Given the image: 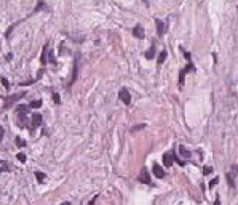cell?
<instances>
[{
  "mask_svg": "<svg viewBox=\"0 0 238 205\" xmlns=\"http://www.w3.org/2000/svg\"><path fill=\"white\" fill-rule=\"evenodd\" d=\"M78 67H80V55L75 56V63H74V74L72 77H70V84L69 85H74V82L77 80V77H78Z\"/></svg>",
  "mask_w": 238,
  "mask_h": 205,
  "instance_id": "3",
  "label": "cell"
},
{
  "mask_svg": "<svg viewBox=\"0 0 238 205\" xmlns=\"http://www.w3.org/2000/svg\"><path fill=\"white\" fill-rule=\"evenodd\" d=\"M16 157H18V160H19V162H23V163L26 162V154L19 152V154H16Z\"/></svg>",
  "mask_w": 238,
  "mask_h": 205,
  "instance_id": "18",
  "label": "cell"
},
{
  "mask_svg": "<svg viewBox=\"0 0 238 205\" xmlns=\"http://www.w3.org/2000/svg\"><path fill=\"white\" fill-rule=\"evenodd\" d=\"M133 34H134V37H138V38H144V29H142V26L141 24H136L134 26V29H133Z\"/></svg>",
  "mask_w": 238,
  "mask_h": 205,
  "instance_id": "9",
  "label": "cell"
},
{
  "mask_svg": "<svg viewBox=\"0 0 238 205\" xmlns=\"http://www.w3.org/2000/svg\"><path fill=\"white\" fill-rule=\"evenodd\" d=\"M3 135H5V128H3L2 125H0V141L3 139Z\"/></svg>",
  "mask_w": 238,
  "mask_h": 205,
  "instance_id": "24",
  "label": "cell"
},
{
  "mask_svg": "<svg viewBox=\"0 0 238 205\" xmlns=\"http://www.w3.org/2000/svg\"><path fill=\"white\" fill-rule=\"evenodd\" d=\"M153 175L157 178H165V170H163L160 165H153Z\"/></svg>",
  "mask_w": 238,
  "mask_h": 205,
  "instance_id": "10",
  "label": "cell"
},
{
  "mask_svg": "<svg viewBox=\"0 0 238 205\" xmlns=\"http://www.w3.org/2000/svg\"><path fill=\"white\" fill-rule=\"evenodd\" d=\"M214 205H219V195H218V199H216V202H214Z\"/></svg>",
  "mask_w": 238,
  "mask_h": 205,
  "instance_id": "26",
  "label": "cell"
},
{
  "mask_svg": "<svg viewBox=\"0 0 238 205\" xmlns=\"http://www.w3.org/2000/svg\"><path fill=\"white\" fill-rule=\"evenodd\" d=\"M225 176H227V181H228V186H230V188H235V181H233V175H232V173H227V175H225Z\"/></svg>",
  "mask_w": 238,
  "mask_h": 205,
  "instance_id": "16",
  "label": "cell"
},
{
  "mask_svg": "<svg viewBox=\"0 0 238 205\" xmlns=\"http://www.w3.org/2000/svg\"><path fill=\"white\" fill-rule=\"evenodd\" d=\"M42 122H43V119H42L40 114H32L31 115V122H29V128H31V130L37 128V127L42 125Z\"/></svg>",
  "mask_w": 238,
  "mask_h": 205,
  "instance_id": "2",
  "label": "cell"
},
{
  "mask_svg": "<svg viewBox=\"0 0 238 205\" xmlns=\"http://www.w3.org/2000/svg\"><path fill=\"white\" fill-rule=\"evenodd\" d=\"M42 106V99H35V101H32V103H29V108L31 109H38Z\"/></svg>",
  "mask_w": 238,
  "mask_h": 205,
  "instance_id": "14",
  "label": "cell"
},
{
  "mask_svg": "<svg viewBox=\"0 0 238 205\" xmlns=\"http://www.w3.org/2000/svg\"><path fill=\"white\" fill-rule=\"evenodd\" d=\"M61 205H72V204H70V202H62Z\"/></svg>",
  "mask_w": 238,
  "mask_h": 205,
  "instance_id": "27",
  "label": "cell"
},
{
  "mask_svg": "<svg viewBox=\"0 0 238 205\" xmlns=\"http://www.w3.org/2000/svg\"><path fill=\"white\" fill-rule=\"evenodd\" d=\"M173 162H174V152H166L163 156V165L165 167H171Z\"/></svg>",
  "mask_w": 238,
  "mask_h": 205,
  "instance_id": "6",
  "label": "cell"
},
{
  "mask_svg": "<svg viewBox=\"0 0 238 205\" xmlns=\"http://www.w3.org/2000/svg\"><path fill=\"white\" fill-rule=\"evenodd\" d=\"M213 171V167H209V165H206V167H203V175L205 176H208V175Z\"/></svg>",
  "mask_w": 238,
  "mask_h": 205,
  "instance_id": "17",
  "label": "cell"
},
{
  "mask_svg": "<svg viewBox=\"0 0 238 205\" xmlns=\"http://www.w3.org/2000/svg\"><path fill=\"white\" fill-rule=\"evenodd\" d=\"M18 125L19 127H26L27 125V114L26 112H23V111H18Z\"/></svg>",
  "mask_w": 238,
  "mask_h": 205,
  "instance_id": "5",
  "label": "cell"
},
{
  "mask_svg": "<svg viewBox=\"0 0 238 205\" xmlns=\"http://www.w3.org/2000/svg\"><path fill=\"white\" fill-rule=\"evenodd\" d=\"M145 58H147V59H152L153 58V56H155V45H152V47H150V48H149L147 50V51H145Z\"/></svg>",
  "mask_w": 238,
  "mask_h": 205,
  "instance_id": "11",
  "label": "cell"
},
{
  "mask_svg": "<svg viewBox=\"0 0 238 205\" xmlns=\"http://www.w3.org/2000/svg\"><path fill=\"white\" fill-rule=\"evenodd\" d=\"M155 24H157V34L162 37V35L165 34V31H166V24L163 21H160V19H155Z\"/></svg>",
  "mask_w": 238,
  "mask_h": 205,
  "instance_id": "8",
  "label": "cell"
},
{
  "mask_svg": "<svg viewBox=\"0 0 238 205\" xmlns=\"http://www.w3.org/2000/svg\"><path fill=\"white\" fill-rule=\"evenodd\" d=\"M96 199H98V195H94V197H93V199H91V200H90V205H94V202H96Z\"/></svg>",
  "mask_w": 238,
  "mask_h": 205,
  "instance_id": "25",
  "label": "cell"
},
{
  "mask_svg": "<svg viewBox=\"0 0 238 205\" xmlns=\"http://www.w3.org/2000/svg\"><path fill=\"white\" fill-rule=\"evenodd\" d=\"M218 181H219V178H213V180L209 181V189H211V188H214V186L218 184Z\"/></svg>",
  "mask_w": 238,
  "mask_h": 205,
  "instance_id": "21",
  "label": "cell"
},
{
  "mask_svg": "<svg viewBox=\"0 0 238 205\" xmlns=\"http://www.w3.org/2000/svg\"><path fill=\"white\" fill-rule=\"evenodd\" d=\"M2 84H3V87L7 88V90H8V88H10V82H8L7 79H2Z\"/></svg>",
  "mask_w": 238,
  "mask_h": 205,
  "instance_id": "23",
  "label": "cell"
},
{
  "mask_svg": "<svg viewBox=\"0 0 238 205\" xmlns=\"http://www.w3.org/2000/svg\"><path fill=\"white\" fill-rule=\"evenodd\" d=\"M142 128H145V123H141V125L133 127V128H131V132H138V130H142Z\"/></svg>",
  "mask_w": 238,
  "mask_h": 205,
  "instance_id": "20",
  "label": "cell"
},
{
  "mask_svg": "<svg viewBox=\"0 0 238 205\" xmlns=\"http://www.w3.org/2000/svg\"><path fill=\"white\" fill-rule=\"evenodd\" d=\"M179 151H181V154H182V157H185V159H190V157H192L190 151L185 149V146H179Z\"/></svg>",
  "mask_w": 238,
  "mask_h": 205,
  "instance_id": "12",
  "label": "cell"
},
{
  "mask_svg": "<svg viewBox=\"0 0 238 205\" xmlns=\"http://www.w3.org/2000/svg\"><path fill=\"white\" fill-rule=\"evenodd\" d=\"M16 144L19 147H24L26 146V141H24V139H21V138H16Z\"/></svg>",
  "mask_w": 238,
  "mask_h": 205,
  "instance_id": "19",
  "label": "cell"
},
{
  "mask_svg": "<svg viewBox=\"0 0 238 205\" xmlns=\"http://www.w3.org/2000/svg\"><path fill=\"white\" fill-rule=\"evenodd\" d=\"M26 96V91H19V93H14V95H11V96H8L7 99H5V104H3V108L5 109H8V108H11V106L16 103V101H19L21 98H24Z\"/></svg>",
  "mask_w": 238,
  "mask_h": 205,
  "instance_id": "1",
  "label": "cell"
},
{
  "mask_svg": "<svg viewBox=\"0 0 238 205\" xmlns=\"http://www.w3.org/2000/svg\"><path fill=\"white\" fill-rule=\"evenodd\" d=\"M53 101H55L56 104H59V101H61V98H59V95H58V93H55V95H53Z\"/></svg>",
  "mask_w": 238,
  "mask_h": 205,
  "instance_id": "22",
  "label": "cell"
},
{
  "mask_svg": "<svg viewBox=\"0 0 238 205\" xmlns=\"http://www.w3.org/2000/svg\"><path fill=\"white\" fill-rule=\"evenodd\" d=\"M166 56H168V53H166L165 50H163V51L160 53V56H158V66H162V64L166 61Z\"/></svg>",
  "mask_w": 238,
  "mask_h": 205,
  "instance_id": "13",
  "label": "cell"
},
{
  "mask_svg": "<svg viewBox=\"0 0 238 205\" xmlns=\"http://www.w3.org/2000/svg\"><path fill=\"white\" fill-rule=\"evenodd\" d=\"M118 98L123 101L125 104H131V95H130V91H128L126 88H121V90L118 91Z\"/></svg>",
  "mask_w": 238,
  "mask_h": 205,
  "instance_id": "4",
  "label": "cell"
},
{
  "mask_svg": "<svg viewBox=\"0 0 238 205\" xmlns=\"http://www.w3.org/2000/svg\"><path fill=\"white\" fill-rule=\"evenodd\" d=\"M138 181H141V183H144V184L150 183V176H149V173H147V168H142L141 170V173H139V176H138Z\"/></svg>",
  "mask_w": 238,
  "mask_h": 205,
  "instance_id": "7",
  "label": "cell"
},
{
  "mask_svg": "<svg viewBox=\"0 0 238 205\" xmlns=\"http://www.w3.org/2000/svg\"><path fill=\"white\" fill-rule=\"evenodd\" d=\"M35 178H37L38 183H43V181H45V173H42V171H35Z\"/></svg>",
  "mask_w": 238,
  "mask_h": 205,
  "instance_id": "15",
  "label": "cell"
}]
</instances>
